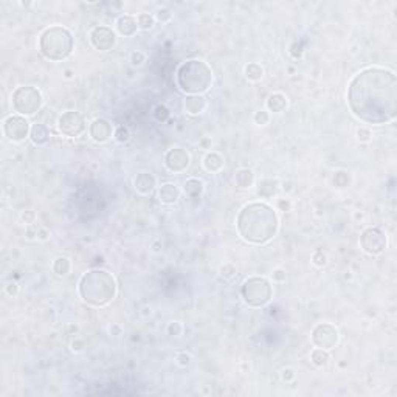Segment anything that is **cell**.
I'll use <instances>...</instances> for the list:
<instances>
[{"label":"cell","mask_w":397,"mask_h":397,"mask_svg":"<svg viewBox=\"0 0 397 397\" xmlns=\"http://www.w3.org/2000/svg\"><path fill=\"white\" fill-rule=\"evenodd\" d=\"M348 104L354 117L368 125H385L397 115V76L382 67L357 73L348 87Z\"/></svg>","instance_id":"1"},{"label":"cell","mask_w":397,"mask_h":397,"mask_svg":"<svg viewBox=\"0 0 397 397\" xmlns=\"http://www.w3.org/2000/svg\"><path fill=\"white\" fill-rule=\"evenodd\" d=\"M236 227L244 241L250 244H266L278 233L279 219L270 205L253 202L239 211Z\"/></svg>","instance_id":"2"},{"label":"cell","mask_w":397,"mask_h":397,"mask_svg":"<svg viewBox=\"0 0 397 397\" xmlns=\"http://www.w3.org/2000/svg\"><path fill=\"white\" fill-rule=\"evenodd\" d=\"M79 295L90 306L101 307L109 304L117 296V282L109 272H87L79 281Z\"/></svg>","instance_id":"3"},{"label":"cell","mask_w":397,"mask_h":397,"mask_svg":"<svg viewBox=\"0 0 397 397\" xmlns=\"http://www.w3.org/2000/svg\"><path fill=\"white\" fill-rule=\"evenodd\" d=\"M177 84L188 95L205 93L213 84V70L200 59H189L177 70Z\"/></svg>","instance_id":"4"},{"label":"cell","mask_w":397,"mask_h":397,"mask_svg":"<svg viewBox=\"0 0 397 397\" xmlns=\"http://www.w3.org/2000/svg\"><path fill=\"white\" fill-rule=\"evenodd\" d=\"M73 48H75L73 34L65 26L59 25L48 26V28L41 33L39 51L48 61H53V63L64 61L72 55Z\"/></svg>","instance_id":"5"},{"label":"cell","mask_w":397,"mask_h":397,"mask_svg":"<svg viewBox=\"0 0 397 397\" xmlns=\"http://www.w3.org/2000/svg\"><path fill=\"white\" fill-rule=\"evenodd\" d=\"M241 295L247 306L262 307L267 303H270V299L273 296V287L269 279L262 276H253V278H249L242 284Z\"/></svg>","instance_id":"6"},{"label":"cell","mask_w":397,"mask_h":397,"mask_svg":"<svg viewBox=\"0 0 397 397\" xmlns=\"http://www.w3.org/2000/svg\"><path fill=\"white\" fill-rule=\"evenodd\" d=\"M11 101H13L14 110L22 117L34 115L38 110H41L42 103H43L41 92L36 87H31V85L17 87L13 92Z\"/></svg>","instance_id":"7"},{"label":"cell","mask_w":397,"mask_h":397,"mask_svg":"<svg viewBox=\"0 0 397 397\" xmlns=\"http://www.w3.org/2000/svg\"><path fill=\"white\" fill-rule=\"evenodd\" d=\"M386 245H388V237L380 228L377 227L365 228L360 234V247L361 250L368 254H373V256L380 254L385 251Z\"/></svg>","instance_id":"8"},{"label":"cell","mask_w":397,"mask_h":397,"mask_svg":"<svg viewBox=\"0 0 397 397\" xmlns=\"http://www.w3.org/2000/svg\"><path fill=\"white\" fill-rule=\"evenodd\" d=\"M58 127L63 135L75 138V137H79L85 130V120L79 112L68 110L59 117Z\"/></svg>","instance_id":"9"},{"label":"cell","mask_w":397,"mask_h":397,"mask_svg":"<svg viewBox=\"0 0 397 397\" xmlns=\"http://www.w3.org/2000/svg\"><path fill=\"white\" fill-rule=\"evenodd\" d=\"M31 126L22 115H11L3 120V134L10 141H23L26 137H30Z\"/></svg>","instance_id":"10"},{"label":"cell","mask_w":397,"mask_h":397,"mask_svg":"<svg viewBox=\"0 0 397 397\" xmlns=\"http://www.w3.org/2000/svg\"><path fill=\"white\" fill-rule=\"evenodd\" d=\"M338 331L335 326L329 323H320L316 324L312 331V343L316 348H321L329 351L337 346L338 343Z\"/></svg>","instance_id":"11"},{"label":"cell","mask_w":397,"mask_h":397,"mask_svg":"<svg viewBox=\"0 0 397 397\" xmlns=\"http://www.w3.org/2000/svg\"><path fill=\"white\" fill-rule=\"evenodd\" d=\"M90 43L98 51H109L115 47L117 36L109 26H96L90 31Z\"/></svg>","instance_id":"12"},{"label":"cell","mask_w":397,"mask_h":397,"mask_svg":"<svg viewBox=\"0 0 397 397\" xmlns=\"http://www.w3.org/2000/svg\"><path fill=\"white\" fill-rule=\"evenodd\" d=\"M189 154L182 147L169 149L165 155V165L171 172H183L189 166Z\"/></svg>","instance_id":"13"},{"label":"cell","mask_w":397,"mask_h":397,"mask_svg":"<svg viewBox=\"0 0 397 397\" xmlns=\"http://www.w3.org/2000/svg\"><path fill=\"white\" fill-rule=\"evenodd\" d=\"M115 134L113 132L112 123L107 121L105 118H95L90 125V137L96 143H105L110 137Z\"/></svg>","instance_id":"14"},{"label":"cell","mask_w":397,"mask_h":397,"mask_svg":"<svg viewBox=\"0 0 397 397\" xmlns=\"http://www.w3.org/2000/svg\"><path fill=\"white\" fill-rule=\"evenodd\" d=\"M185 112L189 115H200L207 109V100L202 95H188L185 98Z\"/></svg>","instance_id":"15"},{"label":"cell","mask_w":397,"mask_h":397,"mask_svg":"<svg viewBox=\"0 0 397 397\" xmlns=\"http://www.w3.org/2000/svg\"><path fill=\"white\" fill-rule=\"evenodd\" d=\"M180 197V189L177 185L174 183H165L158 189V199L165 205H172L179 200Z\"/></svg>","instance_id":"16"},{"label":"cell","mask_w":397,"mask_h":397,"mask_svg":"<svg viewBox=\"0 0 397 397\" xmlns=\"http://www.w3.org/2000/svg\"><path fill=\"white\" fill-rule=\"evenodd\" d=\"M134 187L140 194H151L155 188V177L151 172H140L134 179Z\"/></svg>","instance_id":"17"},{"label":"cell","mask_w":397,"mask_h":397,"mask_svg":"<svg viewBox=\"0 0 397 397\" xmlns=\"http://www.w3.org/2000/svg\"><path fill=\"white\" fill-rule=\"evenodd\" d=\"M138 30V25H137V19H134L132 16L129 14H125V16H120L118 21H117V31L121 34V36L125 38H130L134 36Z\"/></svg>","instance_id":"18"},{"label":"cell","mask_w":397,"mask_h":397,"mask_svg":"<svg viewBox=\"0 0 397 397\" xmlns=\"http://www.w3.org/2000/svg\"><path fill=\"white\" fill-rule=\"evenodd\" d=\"M30 140H31V143L36 146L47 145L50 140V129L45 125H42V123H36V125L31 126Z\"/></svg>","instance_id":"19"},{"label":"cell","mask_w":397,"mask_h":397,"mask_svg":"<svg viewBox=\"0 0 397 397\" xmlns=\"http://www.w3.org/2000/svg\"><path fill=\"white\" fill-rule=\"evenodd\" d=\"M234 182H236L237 188L249 189L254 183V174L251 169H249V167H241V169H237L234 174Z\"/></svg>","instance_id":"20"},{"label":"cell","mask_w":397,"mask_h":397,"mask_svg":"<svg viewBox=\"0 0 397 397\" xmlns=\"http://www.w3.org/2000/svg\"><path fill=\"white\" fill-rule=\"evenodd\" d=\"M279 191V182L275 179H264L259 182L258 187V196L262 199H272L273 196H276Z\"/></svg>","instance_id":"21"},{"label":"cell","mask_w":397,"mask_h":397,"mask_svg":"<svg viewBox=\"0 0 397 397\" xmlns=\"http://www.w3.org/2000/svg\"><path fill=\"white\" fill-rule=\"evenodd\" d=\"M204 167L208 172H219L224 167V158L217 152H209L204 158Z\"/></svg>","instance_id":"22"},{"label":"cell","mask_w":397,"mask_h":397,"mask_svg":"<svg viewBox=\"0 0 397 397\" xmlns=\"http://www.w3.org/2000/svg\"><path fill=\"white\" fill-rule=\"evenodd\" d=\"M287 107V98L282 93H272L267 100V109L270 112L279 113Z\"/></svg>","instance_id":"23"},{"label":"cell","mask_w":397,"mask_h":397,"mask_svg":"<svg viewBox=\"0 0 397 397\" xmlns=\"http://www.w3.org/2000/svg\"><path fill=\"white\" fill-rule=\"evenodd\" d=\"M183 191L188 197L197 199L202 196V192H204V182L199 179H189V180H187V183H185Z\"/></svg>","instance_id":"24"},{"label":"cell","mask_w":397,"mask_h":397,"mask_svg":"<svg viewBox=\"0 0 397 397\" xmlns=\"http://www.w3.org/2000/svg\"><path fill=\"white\" fill-rule=\"evenodd\" d=\"M70 270H72V262H70V259L65 256H59V258H56L55 262H53V272L61 278L67 276Z\"/></svg>","instance_id":"25"},{"label":"cell","mask_w":397,"mask_h":397,"mask_svg":"<svg viewBox=\"0 0 397 397\" xmlns=\"http://www.w3.org/2000/svg\"><path fill=\"white\" fill-rule=\"evenodd\" d=\"M329 352L326 351V349H321V348H316L312 351V354H311V360H312V363L315 366H318V368H323L328 365V361H329Z\"/></svg>","instance_id":"26"},{"label":"cell","mask_w":397,"mask_h":397,"mask_svg":"<svg viewBox=\"0 0 397 397\" xmlns=\"http://www.w3.org/2000/svg\"><path fill=\"white\" fill-rule=\"evenodd\" d=\"M245 76H247V79H250V81H253V83L261 81L264 76V68L256 63H251L245 67Z\"/></svg>","instance_id":"27"},{"label":"cell","mask_w":397,"mask_h":397,"mask_svg":"<svg viewBox=\"0 0 397 397\" xmlns=\"http://www.w3.org/2000/svg\"><path fill=\"white\" fill-rule=\"evenodd\" d=\"M154 22H155V19H154V16H151V14H147V13H141V14H138V17H137V25H138V28L140 30H151L152 26H154Z\"/></svg>","instance_id":"28"},{"label":"cell","mask_w":397,"mask_h":397,"mask_svg":"<svg viewBox=\"0 0 397 397\" xmlns=\"http://www.w3.org/2000/svg\"><path fill=\"white\" fill-rule=\"evenodd\" d=\"M154 19L160 23H169L172 21V13L169 10H166V8H160V10H157Z\"/></svg>","instance_id":"29"},{"label":"cell","mask_w":397,"mask_h":397,"mask_svg":"<svg viewBox=\"0 0 397 397\" xmlns=\"http://www.w3.org/2000/svg\"><path fill=\"white\" fill-rule=\"evenodd\" d=\"M349 183V175L345 171H338L334 175V185L337 188H346Z\"/></svg>","instance_id":"30"},{"label":"cell","mask_w":397,"mask_h":397,"mask_svg":"<svg viewBox=\"0 0 397 397\" xmlns=\"http://www.w3.org/2000/svg\"><path fill=\"white\" fill-rule=\"evenodd\" d=\"M253 120L258 126H267L270 123V113L267 110H258L256 113H254Z\"/></svg>","instance_id":"31"},{"label":"cell","mask_w":397,"mask_h":397,"mask_svg":"<svg viewBox=\"0 0 397 397\" xmlns=\"http://www.w3.org/2000/svg\"><path fill=\"white\" fill-rule=\"evenodd\" d=\"M113 135H115V138H117L118 143H127V141L130 140V132H129V129L125 127V126L117 127L115 134H113Z\"/></svg>","instance_id":"32"},{"label":"cell","mask_w":397,"mask_h":397,"mask_svg":"<svg viewBox=\"0 0 397 397\" xmlns=\"http://www.w3.org/2000/svg\"><path fill=\"white\" fill-rule=\"evenodd\" d=\"M169 115H171V113H169V110H167V107H166V105H162V104L157 105L155 110H154V117H155L157 121L163 123V121H166L167 118H169Z\"/></svg>","instance_id":"33"},{"label":"cell","mask_w":397,"mask_h":397,"mask_svg":"<svg viewBox=\"0 0 397 397\" xmlns=\"http://www.w3.org/2000/svg\"><path fill=\"white\" fill-rule=\"evenodd\" d=\"M167 334L172 335V337H180L183 334V324L180 321H171L167 324Z\"/></svg>","instance_id":"34"},{"label":"cell","mask_w":397,"mask_h":397,"mask_svg":"<svg viewBox=\"0 0 397 397\" xmlns=\"http://www.w3.org/2000/svg\"><path fill=\"white\" fill-rule=\"evenodd\" d=\"M146 61V56H145V53L143 51H132L130 53V64L134 65V67H140V65H143V63Z\"/></svg>","instance_id":"35"},{"label":"cell","mask_w":397,"mask_h":397,"mask_svg":"<svg viewBox=\"0 0 397 397\" xmlns=\"http://www.w3.org/2000/svg\"><path fill=\"white\" fill-rule=\"evenodd\" d=\"M219 272H220V276H222L224 279H231L236 275V267L233 266V264H224Z\"/></svg>","instance_id":"36"},{"label":"cell","mask_w":397,"mask_h":397,"mask_svg":"<svg viewBox=\"0 0 397 397\" xmlns=\"http://www.w3.org/2000/svg\"><path fill=\"white\" fill-rule=\"evenodd\" d=\"M312 262H313V266H316V267H324L326 266L328 258H326V254L323 253V250H316L312 254Z\"/></svg>","instance_id":"37"},{"label":"cell","mask_w":397,"mask_h":397,"mask_svg":"<svg viewBox=\"0 0 397 397\" xmlns=\"http://www.w3.org/2000/svg\"><path fill=\"white\" fill-rule=\"evenodd\" d=\"M371 137H373V134L368 127H360L357 130V138H358L360 143H368V141L371 140Z\"/></svg>","instance_id":"38"},{"label":"cell","mask_w":397,"mask_h":397,"mask_svg":"<svg viewBox=\"0 0 397 397\" xmlns=\"http://www.w3.org/2000/svg\"><path fill=\"white\" fill-rule=\"evenodd\" d=\"M21 219H22V222L25 225H33L34 224V220H36V213L31 209H26L23 211V213L21 214Z\"/></svg>","instance_id":"39"},{"label":"cell","mask_w":397,"mask_h":397,"mask_svg":"<svg viewBox=\"0 0 397 397\" xmlns=\"http://www.w3.org/2000/svg\"><path fill=\"white\" fill-rule=\"evenodd\" d=\"M272 279L275 282H284L286 281V270L282 269H275L272 272Z\"/></svg>","instance_id":"40"},{"label":"cell","mask_w":397,"mask_h":397,"mask_svg":"<svg viewBox=\"0 0 397 397\" xmlns=\"http://www.w3.org/2000/svg\"><path fill=\"white\" fill-rule=\"evenodd\" d=\"M191 355L188 354V352H180V354L177 355V363L180 365V366H188L189 363H191Z\"/></svg>","instance_id":"41"},{"label":"cell","mask_w":397,"mask_h":397,"mask_svg":"<svg viewBox=\"0 0 397 397\" xmlns=\"http://www.w3.org/2000/svg\"><path fill=\"white\" fill-rule=\"evenodd\" d=\"M281 378L284 382H292L293 378H295V371L293 369H290V368H286V369H282V373H281Z\"/></svg>","instance_id":"42"},{"label":"cell","mask_w":397,"mask_h":397,"mask_svg":"<svg viewBox=\"0 0 397 397\" xmlns=\"http://www.w3.org/2000/svg\"><path fill=\"white\" fill-rule=\"evenodd\" d=\"M5 290H6V293L10 295V296H16L17 292H19V286H17V282L11 281V282H8V284H6Z\"/></svg>","instance_id":"43"},{"label":"cell","mask_w":397,"mask_h":397,"mask_svg":"<svg viewBox=\"0 0 397 397\" xmlns=\"http://www.w3.org/2000/svg\"><path fill=\"white\" fill-rule=\"evenodd\" d=\"M38 230H39V227L36 225H28V228H26V237L28 239H38Z\"/></svg>","instance_id":"44"},{"label":"cell","mask_w":397,"mask_h":397,"mask_svg":"<svg viewBox=\"0 0 397 397\" xmlns=\"http://www.w3.org/2000/svg\"><path fill=\"white\" fill-rule=\"evenodd\" d=\"M48 237H50V231L47 230V228L39 227V230H38V239L42 241V242H45V241H48Z\"/></svg>","instance_id":"45"},{"label":"cell","mask_w":397,"mask_h":397,"mask_svg":"<svg viewBox=\"0 0 397 397\" xmlns=\"http://www.w3.org/2000/svg\"><path fill=\"white\" fill-rule=\"evenodd\" d=\"M278 208L281 211H290V208H292V205H290V202L287 199H279L278 200Z\"/></svg>","instance_id":"46"},{"label":"cell","mask_w":397,"mask_h":397,"mask_svg":"<svg viewBox=\"0 0 397 397\" xmlns=\"http://www.w3.org/2000/svg\"><path fill=\"white\" fill-rule=\"evenodd\" d=\"M84 349V341L83 340H75L72 343V351L73 352H81Z\"/></svg>","instance_id":"47"},{"label":"cell","mask_w":397,"mask_h":397,"mask_svg":"<svg viewBox=\"0 0 397 397\" xmlns=\"http://www.w3.org/2000/svg\"><path fill=\"white\" fill-rule=\"evenodd\" d=\"M109 332H110L112 335H115V337H118V335H121L123 329H121V326H120V324H112L110 328H109Z\"/></svg>","instance_id":"48"},{"label":"cell","mask_w":397,"mask_h":397,"mask_svg":"<svg viewBox=\"0 0 397 397\" xmlns=\"http://www.w3.org/2000/svg\"><path fill=\"white\" fill-rule=\"evenodd\" d=\"M72 76H73V72H72V70H65V78H67V79H70Z\"/></svg>","instance_id":"49"},{"label":"cell","mask_w":397,"mask_h":397,"mask_svg":"<svg viewBox=\"0 0 397 397\" xmlns=\"http://www.w3.org/2000/svg\"><path fill=\"white\" fill-rule=\"evenodd\" d=\"M208 145H211L209 140H204V141H202V146H208Z\"/></svg>","instance_id":"50"}]
</instances>
